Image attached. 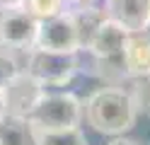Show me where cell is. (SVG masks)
<instances>
[{
  "mask_svg": "<svg viewBox=\"0 0 150 145\" xmlns=\"http://www.w3.org/2000/svg\"><path fill=\"white\" fill-rule=\"evenodd\" d=\"M36 145H87V138L78 126L63 131H39L36 128Z\"/></svg>",
  "mask_w": 150,
  "mask_h": 145,
  "instance_id": "obj_12",
  "label": "cell"
},
{
  "mask_svg": "<svg viewBox=\"0 0 150 145\" xmlns=\"http://www.w3.org/2000/svg\"><path fill=\"white\" fill-rule=\"evenodd\" d=\"M46 94L44 85L32 77L27 70L17 73L10 82L3 87V99H5V114L10 116H29L34 111V106L41 102V97Z\"/></svg>",
  "mask_w": 150,
  "mask_h": 145,
  "instance_id": "obj_6",
  "label": "cell"
},
{
  "mask_svg": "<svg viewBox=\"0 0 150 145\" xmlns=\"http://www.w3.org/2000/svg\"><path fill=\"white\" fill-rule=\"evenodd\" d=\"M68 12H70L73 22H75V32H78V44H80V48H87L90 39L95 36V32L99 29V24L107 19L104 10L92 7L90 3H85V5H73Z\"/></svg>",
  "mask_w": 150,
  "mask_h": 145,
  "instance_id": "obj_11",
  "label": "cell"
},
{
  "mask_svg": "<svg viewBox=\"0 0 150 145\" xmlns=\"http://www.w3.org/2000/svg\"><path fill=\"white\" fill-rule=\"evenodd\" d=\"M5 116V99H3V90H0V119Z\"/></svg>",
  "mask_w": 150,
  "mask_h": 145,
  "instance_id": "obj_18",
  "label": "cell"
},
{
  "mask_svg": "<svg viewBox=\"0 0 150 145\" xmlns=\"http://www.w3.org/2000/svg\"><path fill=\"white\" fill-rule=\"evenodd\" d=\"M10 7H22V0H0V10H10Z\"/></svg>",
  "mask_w": 150,
  "mask_h": 145,
  "instance_id": "obj_16",
  "label": "cell"
},
{
  "mask_svg": "<svg viewBox=\"0 0 150 145\" xmlns=\"http://www.w3.org/2000/svg\"><path fill=\"white\" fill-rule=\"evenodd\" d=\"M82 116L87 126L104 135H121L133 128L136 123V106L131 102V94L119 87H102L92 92L82 104Z\"/></svg>",
  "mask_w": 150,
  "mask_h": 145,
  "instance_id": "obj_1",
  "label": "cell"
},
{
  "mask_svg": "<svg viewBox=\"0 0 150 145\" xmlns=\"http://www.w3.org/2000/svg\"><path fill=\"white\" fill-rule=\"evenodd\" d=\"M148 29H150V27H148Z\"/></svg>",
  "mask_w": 150,
  "mask_h": 145,
  "instance_id": "obj_20",
  "label": "cell"
},
{
  "mask_svg": "<svg viewBox=\"0 0 150 145\" xmlns=\"http://www.w3.org/2000/svg\"><path fill=\"white\" fill-rule=\"evenodd\" d=\"M109 145H140V143H136V140H131V138H114Z\"/></svg>",
  "mask_w": 150,
  "mask_h": 145,
  "instance_id": "obj_17",
  "label": "cell"
},
{
  "mask_svg": "<svg viewBox=\"0 0 150 145\" xmlns=\"http://www.w3.org/2000/svg\"><path fill=\"white\" fill-rule=\"evenodd\" d=\"M22 7L36 19H46L63 12L68 7V0H22Z\"/></svg>",
  "mask_w": 150,
  "mask_h": 145,
  "instance_id": "obj_15",
  "label": "cell"
},
{
  "mask_svg": "<svg viewBox=\"0 0 150 145\" xmlns=\"http://www.w3.org/2000/svg\"><path fill=\"white\" fill-rule=\"evenodd\" d=\"M24 70L46 85H65L78 73V56L65 51H46V48H29L24 61Z\"/></svg>",
  "mask_w": 150,
  "mask_h": 145,
  "instance_id": "obj_3",
  "label": "cell"
},
{
  "mask_svg": "<svg viewBox=\"0 0 150 145\" xmlns=\"http://www.w3.org/2000/svg\"><path fill=\"white\" fill-rule=\"evenodd\" d=\"M39 131H63L75 128L82 121V102L70 92L44 94L34 111L27 116Z\"/></svg>",
  "mask_w": 150,
  "mask_h": 145,
  "instance_id": "obj_2",
  "label": "cell"
},
{
  "mask_svg": "<svg viewBox=\"0 0 150 145\" xmlns=\"http://www.w3.org/2000/svg\"><path fill=\"white\" fill-rule=\"evenodd\" d=\"M121 58H124L126 75H131V77L150 75V29L128 32Z\"/></svg>",
  "mask_w": 150,
  "mask_h": 145,
  "instance_id": "obj_9",
  "label": "cell"
},
{
  "mask_svg": "<svg viewBox=\"0 0 150 145\" xmlns=\"http://www.w3.org/2000/svg\"><path fill=\"white\" fill-rule=\"evenodd\" d=\"M104 15L126 32H143L150 27V0H104Z\"/></svg>",
  "mask_w": 150,
  "mask_h": 145,
  "instance_id": "obj_7",
  "label": "cell"
},
{
  "mask_svg": "<svg viewBox=\"0 0 150 145\" xmlns=\"http://www.w3.org/2000/svg\"><path fill=\"white\" fill-rule=\"evenodd\" d=\"M36 48H46V51H65L75 53L80 48L78 44V32H75V22L68 10L39 19V29H36Z\"/></svg>",
  "mask_w": 150,
  "mask_h": 145,
  "instance_id": "obj_4",
  "label": "cell"
},
{
  "mask_svg": "<svg viewBox=\"0 0 150 145\" xmlns=\"http://www.w3.org/2000/svg\"><path fill=\"white\" fill-rule=\"evenodd\" d=\"M68 3H73V5H85V3H92V0H68Z\"/></svg>",
  "mask_w": 150,
  "mask_h": 145,
  "instance_id": "obj_19",
  "label": "cell"
},
{
  "mask_svg": "<svg viewBox=\"0 0 150 145\" xmlns=\"http://www.w3.org/2000/svg\"><path fill=\"white\" fill-rule=\"evenodd\" d=\"M131 102H133L136 111L150 116V75H140L133 77V85H131Z\"/></svg>",
  "mask_w": 150,
  "mask_h": 145,
  "instance_id": "obj_14",
  "label": "cell"
},
{
  "mask_svg": "<svg viewBox=\"0 0 150 145\" xmlns=\"http://www.w3.org/2000/svg\"><path fill=\"white\" fill-rule=\"evenodd\" d=\"M15 53H17V48L0 46V90L10 82L17 73L24 70V63H20V58H17Z\"/></svg>",
  "mask_w": 150,
  "mask_h": 145,
  "instance_id": "obj_13",
  "label": "cell"
},
{
  "mask_svg": "<svg viewBox=\"0 0 150 145\" xmlns=\"http://www.w3.org/2000/svg\"><path fill=\"white\" fill-rule=\"evenodd\" d=\"M39 19L32 17L24 7H10L0 12V46L17 51H29L36 41Z\"/></svg>",
  "mask_w": 150,
  "mask_h": 145,
  "instance_id": "obj_5",
  "label": "cell"
},
{
  "mask_svg": "<svg viewBox=\"0 0 150 145\" xmlns=\"http://www.w3.org/2000/svg\"><path fill=\"white\" fill-rule=\"evenodd\" d=\"M128 32L124 27H119L111 19H104L99 24V29L95 32V36L90 39L87 51L97 58V61H109V58H121Z\"/></svg>",
  "mask_w": 150,
  "mask_h": 145,
  "instance_id": "obj_8",
  "label": "cell"
},
{
  "mask_svg": "<svg viewBox=\"0 0 150 145\" xmlns=\"http://www.w3.org/2000/svg\"><path fill=\"white\" fill-rule=\"evenodd\" d=\"M0 145H36V128L27 116H10L0 119Z\"/></svg>",
  "mask_w": 150,
  "mask_h": 145,
  "instance_id": "obj_10",
  "label": "cell"
}]
</instances>
